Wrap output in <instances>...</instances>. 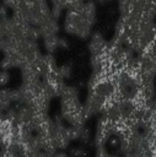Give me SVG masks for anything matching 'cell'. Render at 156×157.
Masks as SVG:
<instances>
[{
	"label": "cell",
	"mask_w": 156,
	"mask_h": 157,
	"mask_svg": "<svg viewBox=\"0 0 156 157\" xmlns=\"http://www.w3.org/2000/svg\"><path fill=\"white\" fill-rule=\"evenodd\" d=\"M59 39L60 37L58 34H47L43 36V45L47 49L48 53H53L59 48Z\"/></svg>",
	"instance_id": "3"
},
{
	"label": "cell",
	"mask_w": 156,
	"mask_h": 157,
	"mask_svg": "<svg viewBox=\"0 0 156 157\" xmlns=\"http://www.w3.org/2000/svg\"><path fill=\"white\" fill-rule=\"evenodd\" d=\"M108 48V43L106 42V39L102 37L101 33H93L90 37V43H88V49L91 55H96V54H101L103 52H106Z\"/></svg>",
	"instance_id": "2"
},
{
	"label": "cell",
	"mask_w": 156,
	"mask_h": 157,
	"mask_svg": "<svg viewBox=\"0 0 156 157\" xmlns=\"http://www.w3.org/2000/svg\"><path fill=\"white\" fill-rule=\"evenodd\" d=\"M96 5L91 0H85L75 9H68L64 20L65 31L80 38H87L91 36V28L96 21Z\"/></svg>",
	"instance_id": "1"
},
{
	"label": "cell",
	"mask_w": 156,
	"mask_h": 157,
	"mask_svg": "<svg viewBox=\"0 0 156 157\" xmlns=\"http://www.w3.org/2000/svg\"><path fill=\"white\" fill-rule=\"evenodd\" d=\"M10 80V75L7 70H1L0 71V87H4Z\"/></svg>",
	"instance_id": "4"
}]
</instances>
